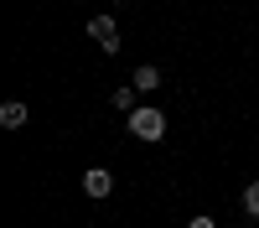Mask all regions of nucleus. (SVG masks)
I'll return each mask as SVG.
<instances>
[{
  "label": "nucleus",
  "mask_w": 259,
  "mask_h": 228,
  "mask_svg": "<svg viewBox=\"0 0 259 228\" xmlns=\"http://www.w3.org/2000/svg\"><path fill=\"white\" fill-rule=\"evenodd\" d=\"M89 36H94L109 57H119V26H114V16H89Z\"/></svg>",
  "instance_id": "nucleus-2"
},
{
  "label": "nucleus",
  "mask_w": 259,
  "mask_h": 228,
  "mask_svg": "<svg viewBox=\"0 0 259 228\" xmlns=\"http://www.w3.org/2000/svg\"><path fill=\"white\" fill-rule=\"evenodd\" d=\"M130 88H135V94H156L161 88V68H156V62H140L135 78H130Z\"/></svg>",
  "instance_id": "nucleus-4"
},
{
  "label": "nucleus",
  "mask_w": 259,
  "mask_h": 228,
  "mask_svg": "<svg viewBox=\"0 0 259 228\" xmlns=\"http://www.w3.org/2000/svg\"><path fill=\"white\" fill-rule=\"evenodd\" d=\"M31 119V109H26V99H6L0 104V124H6V130H21V124Z\"/></svg>",
  "instance_id": "nucleus-5"
},
{
  "label": "nucleus",
  "mask_w": 259,
  "mask_h": 228,
  "mask_svg": "<svg viewBox=\"0 0 259 228\" xmlns=\"http://www.w3.org/2000/svg\"><path fill=\"white\" fill-rule=\"evenodd\" d=\"M83 192H89V197H109L114 192V176L104 171V166H89V171H83Z\"/></svg>",
  "instance_id": "nucleus-3"
},
{
  "label": "nucleus",
  "mask_w": 259,
  "mask_h": 228,
  "mask_svg": "<svg viewBox=\"0 0 259 228\" xmlns=\"http://www.w3.org/2000/svg\"><path fill=\"white\" fill-rule=\"evenodd\" d=\"M135 99H140L135 88H114V109H119V114L130 119V114H135V109H140V104H135Z\"/></svg>",
  "instance_id": "nucleus-6"
},
{
  "label": "nucleus",
  "mask_w": 259,
  "mask_h": 228,
  "mask_svg": "<svg viewBox=\"0 0 259 228\" xmlns=\"http://www.w3.org/2000/svg\"><path fill=\"white\" fill-rule=\"evenodd\" d=\"M124 124H130V135H135V140H150V145L166 140V114L156 109V104H140V109L130 114Z\"/></svg>",
  "instance_id": "nucleus-1"
},
{
  "label": "nucleus",
  "mask_w": 259,
  "mask_h": 228,
  "mask_svg": "<svg viewBox=\"0 0 259 228\" xmlns=\"http://www.w3.org/2000/svg\"><path fill=\"white\" fill-rule=\"evenodd\" d=\"M244 213H249V218H259V181H249V187H244Z\"/></svg>",
  "instance_id": "nucleus-7"
},
{
  "label": "nucleus",
  "mask_w": 259,
  "mask_h": 228,
  "mask_svg": "<svg viewBox=\"0 0 259 228\" xmlns=\"http://www.w3.org/2000/svg\"><path fill=\"white\" fill-rule=\"evenodd\" d=\"M187 228H218V223H212V218H207V213H197V218H192V223H187Z\"/></svg>",
  "instance_id": "nucleus-8"
}]
</instances>
